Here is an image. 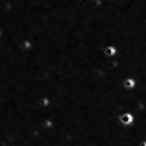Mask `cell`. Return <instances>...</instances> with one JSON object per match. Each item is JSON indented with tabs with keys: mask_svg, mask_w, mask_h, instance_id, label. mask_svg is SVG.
<instances>
[{
	"mask_svg": "<svg viewBox=\"0 0 146 146\" xmlns=\"http://www.w3.org/2000/svg\"><path fill=\"white\" fill-rule=\"evenodd\" d=\"M132 120H133V117H132L131 113H124V115H121V117H120V121H121L123 124H125V125L131 124Z\"/></svg>",
	"mask_w": 146,
	"mask_h": 146,
	"instance_id": "obj_1",
	"label": "cell"
},
{
	"mask_svg": "<svg viewBox=\"0 0 146 146\" xmlns=\"http://www.w3.org/2000/svg\"><path fill=\"white\" fill-rule=\"evenodd\" d=\"M124 86H125V88H133V86H134V81H133V80H127V81L124 82Z\"/></svg>",
	"mask_w": 146,
	"mask_h": 146,
	"instance_id": "obj_2",
	"label": "cell"
},
{
	"mask_svg": "<svg viewBox=\"0 0 146 146\" xmlns=\"http://www.w3.org/2000/svg\"><path fill=\"white\" fill-rule=\"evenodd\" d=\"M106 52H107V55H113V54H115V48L110 47V48H107V50H106Z\"/></svg>",
	"mask_w": 146,
	"mask_h": 146,
	"instance_id": "obj_3",
	"label": "cell"
}]
</instances>
